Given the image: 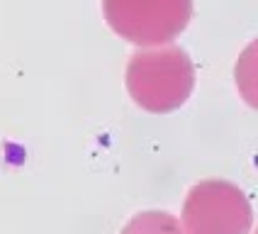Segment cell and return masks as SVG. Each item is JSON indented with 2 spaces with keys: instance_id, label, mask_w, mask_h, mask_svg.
Instances as JSON below:
<instances>
[{
  "instance_id": "obj_2",
  "label": "cell",
  "mask_w": 258,
  "mask_h": 234,
  "mask_svg": "<svg viewBox=\"0 0 258 234\" xmlns=\"http://www.w3.org/2000/svg\"><path fill=\"white\" fill-rule=\"evenodd\" d=\"M110 29L137 46L171 44L192 17V0H102Z\"/></svg>"
},
{
  "instance_id": "obj_4",
  "label": "cell",
  "mask_w": 258,
  "mask_h": 234,
  "mask_svg": "<svg viewBox=\"0 0 258 234\" xmlns=\"http://www.w3.org/2000/svg\"><path fill=\"white\" fill-rule=\"evenodd\" d=\"M119 234H187V232L173 215L161 212V210H149V212L134 215L122 227Z\"/></svg>"
},
{
  "instance_id": "obj_3",
  "label": "cell",
  "mask_w": 258,
  "mask_h": 234,
  "mask_svg": "<svg viewBox=\"0 0 258 234\" xmlns=\"http://www.w3.org/2000/svg\"><path fill=\"white\" fill-rule=\"evenodd\" d=\"M251 224V203L234 183L202 181L187 193L183 205L187 234H248Z\"/></svg>"
},
{
  "instance_id": "obj_1",
  "label": "cell",
  "mask_w": 258,
  "mask_h": 234,
  "mask_svg": "<svg viewBox=\"0 0 258 234\" xmlns=\"http://www.w3.org/2000/svg\"><path fill=\"white\" fill-rule=\"evenodd\" d=\"M195 88V66L185 49L142 46L127 64V90L142 110L163 115L185 105Z\"/></svg>"
}]
</instances>
